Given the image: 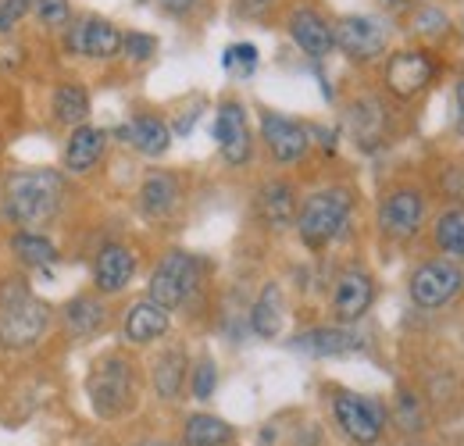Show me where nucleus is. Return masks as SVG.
<instances>
[{"label":"nucleus","mask_w":464,"mask_h":446,"mask_svg":"<svg viewBox=\"0 0 464 446\" xmlns=\"http://www.w3.org/2000/svg\"><path fill=\"white\" fill-rule=\"evenodd\" d=\"M68 200V179L58 168H18L0 186V215L14 228H47Z\"/></svg>","instance_id":"obj_1"},{"label":"nucleus","mask_w":464,"mask_h":446,"mask_svg":"<svg viewBox=\"0 0 464 446\" xmlns=\"http://www.w3.org/2000/svg\"><path fill=\"white\" fill-rule=\"evenodd\" d=\"M54 325V307L40 300L25 279H7L0 286V346L33 350Z\"/></svg>","instance_id":"obj_2"},{"label":"nucleus","mask_w":464,"mask_h":446,"mask_svg":"<svg viewBox=\"0 0 464 446\" xmlns=\"http://www.w3.org/2000/svg\"><path fill=\"white\" fill-rule=\"evenodd\" d=\"M350 215H353V193L343 186H325L300 200L293 228L300 232L307 250H325L347 232Z\"/></svg>","instance_id":"obj_3"},{"label":"nucleus","mask_w":464,"mask_h":446,"mask_svg":"<svg viewBox=\"0 0 464 446\" xmlns=\"http://www.w3.org/2000/svg\"><path fill=\"white\" fill-rule=\"evenodd\" d=\"M86 396L97 418H121L136 407L140 396V372L125 354H104L90 375H86Z\"/></svg>","instance_id":"obj_4"},{"label":"nucleus","mask_w":464,"mask_h":446,"mask_svg":"<svg viewBox=\"0 0 464 446\" xmlns=\"http://www.w3.org/2000/svg\"><path fill=\"white\" fill-rule=\"evenodd\" d=\"M121 25L115 18L101 15V11H75V18L61 29L58 51L72 61H93V64H108L121 54Z\"/></svg>","instance_id":"obj_5"},{"label":"nucleus","mask_w":464,"mask_h":446,"mask_svg":"<svg viewBox=\"0 0 464 446\" xmlns=\"http://www.w3.org/2000/svg\"><path fill=\"white\" fill-rule=\"evenodd\" d=\"M333 15L314 4V0H293L283 15V25L290 33V40L296 44V51L311 61H322L336 51V36H333Z\"/></svg>","instance_id":"obj_6"},{"label":"nucleus","mask_w":464,"mask_h":446,"mask_svg":"<svg viewBox=\"0 0 464 446\" xmlns=\"http://www.w3.org/2000/svg\"><path fill=\"white\" fill-rule=\"evenodd\" d=\"M200 286V261L186 250H169L158 268L150 272V282H147V296L154 304H161L165 311H175L182 307Z\"/></svg>","instance_id":"obj_7"},{"label":"nucleus","mask_w":464,"mask_h":446,"mask_svg":"<svg viewBox=\"0 0 464 446\" xmlns=\"http://www.w3.org/2000/svg\"><path fill=\"white\" fill-rule=\"evenodd\" d=\"M436 72H440V64H436L432 51H425V47H404V51H393V54L386 57V64H382V86L397 101H414V97H421L432 86Z\"/></svg>","instance_id":"obj_8"},{"label":"nucleus","mask_w":464,"mask_h":446,"mask_svg":"<svg viewBox=\"0 0 464 446\" xmlns=\"http://www.w3.org/2000/svg\"><path fill=\"white\" fill-rule=\"evenodd\" d=\"M333 36L336 51L353 64H368L390 51V25L379 15H340L333 22Z\"/></svg>","instance_id":"obj_9"},{"label":"nucleus","mask_w":464,"mask_h":446,"mask_svg":"<svg viewBox=\"0 0 464 446\" xmlns=\"http://www.w3.org/2000/svg\"><path fill=\"white\" fill-rule=\"evenodd\" d=\"M464 289V268L440 257V261H425L411 272V282H407V293L411 300L421 307V311H436L443 304H450L458 293Z\"/></svg>","instance_id":"obj_10"},{"label":"nucleus","mask_w":464,"mask_h":446,"mask_svg":"<svg viewBox=\"0 0 464 446\" xmlns=\"http://www.w3.org/2000/svg\"><path fill=\"white\" fill-rule=\"evenodd\" d=\"M333 414H336V425L347 432L353 443L372 446L382 440L386 414H382V407H379L372 396H361V393H350V390H336L333 393Z\"/></svg>","instance_id":"obj_11"},{"label":"nucleus","mask_w":464,"mask_h":446,"mask_svg":"<svg viewBox=\"0 0 464 446\" xmlns=\"http://www.w3.org/2000/svg\"><path fill=\"white\" fill-rule=\"evenodd\" d=\"M425 222V193L418 186H393L379 200V228L386 239H414Z\"/></svg>","instance_id":"obj_12"},{"label":"nucleus","mask_w":464,"mask_h":446,"mask_svg":"<svg viewBox=\"0 0 464 446\" xmlns=\"http://www.w3.org/2000/svg\"><path fill=\"white\" fill-rule=\"evenodd\" d=\"M261 140L276 165H296L311 150V129L279 112H261Z\"/></svg>","instance_id":"obj_13"},{"label":"nucleus","mask_w":464,"mask_h":446,"mask_svg":"<svg viewBox=\"0 0 464 446\" xmlns=\"http://www.w3.org/2000/svg\"><path fill=\"white\" fill-rule=\"evenodd\" d=\"M215 143L218 154L226 158V165L239 168L250 161L254 154V136H250V121H246V108L239 101L226 97L215 112Z\"/></svg>","instance_id":"obj_14"},{"label":"nucleus","mask_w":464,"mask_h":446,"mask_svg":"<svg viewBox=\"0 0 464 446\" xmlns=\"http://www.w3.org/2000/svg\"><path fill=\"white\" fill-rule=\"evenodd\" d=\"M375 304V279L361 268H347L333 282V318L336 325H357Z\"/></svg>","instance_id":"obj_15"},{"label":"nucleus","mask_w":464,"mask_h":446,"mask_svg":"<svg viewBox=\"0 0 464 446\" xmlns=\"http://www.w3.org/2000/svg\"><path fill=\"white\" fill-rule=\"evenodd\" d=\"M108 140H111V132L93 125V121L68 129V140L61 147V168L68 175H90L93 168H101V161H104Z\"/></svg>","instance_id":"obj_16"},{"label":"nucleus","mask_w":464,"mask_h":446,"mask_svg":"<svg viewBox=\"0 0 464 446\" xmlns=\"http://www.w3.org/2000/svg\"><path fill=\"white\" fill-rule=\"evenodd\" d=\"M47 114L58 129H75V125H86L90 114H93V97L86 90L82 79L75 75H61L51 82L47 90Z\"/></svg>","instance_id":"obj_17"},{"label":"nucleus","mask_w":464,"mask_h":446,"mask_svg":"<svg viewBox=\"0 0 464 446\" xmlns=\"http://www.w3.org/2000/svg\"><path fill=\"white\" fill-rule=\"evenodd\" d=\"M136 276V254L125 243H104L93 257V289L101 296H118Z\"/></svg>","instance_id":"obj_18"},{"label":"nucleus","mask_w":464,"mask_h":446,"mask_svg":"<svg viewBox=\"0 0 464 446\" xmlns=\"http://www.w3.org/2000/svg\"><path fill=\"white\" fill-rule=\"evenodd\" d=\"M169 329H172V311H165V307L154 304L150 296L129 304V311L121 315V335H125V343H132V346H150V343H158L161 335H169Z\"/></svg>","instance_id":"obj_19"},{"label":"nucleus","mask_w":464,"mask_h":446,"mask_svg":"<svg viewBox=\"0 0 464 446\" xmlns=\"http://www.w3.org/2000/svg\"><path fill=\"white\" fill-rule=\"evenodd\" d=\"M179 200H182V182L172 171H150L140 182V193H136V204H140L143 218H150V222L172 218L179 211Z\"/></svg>","instance_id":"obj_20"},{"label":"nucleus","mask_w":464,"mask_h":446,"mask_svg":"<svg viewBox=\"0 0 464 446\" xmlns=\"http://www.w3.org/2000/svg\"><path fill=\"white\" fill-rule=\"evenodd\" d=\"M364 346V335L353 333L350 325H318L307 333L293 335V350L307 357H347Z\"/></svg>","instance_id":"obj_21"},{"label":"nucleus","mask_w":464,"mask_h":446,"mask_svg":"<svg viewBox=\"0 0 464 446\" xmlns=\"http://www.w3.org/2000/svg\"><path fill=\"white\" fill-rule=\"evenodd\" d=\"M296 208H300V197H296V189H293L290 182H283V179L265 182L257 189V197H254L257 218L265 222V228H272V232L290 228L296 222Z\"/></svg>","instance_id":"obj_22"},{"label":"nucleus","mask_w":464,"mask_h":446,"mask_svg":"<svg viewBox=\"0 0 464 446\" xmlns=\"http://www.w3.org/2000/svg\"><path fill=\"white\" fill-rule=\"evenodd\" d=\"M118 140H125L143 158H161L172 147V125L165 118H158V114H132L118 129Z\"/></svg>","instance_id":"obj_23"},{"label":"nucleus","mask_w":464,"mask_h":446,"mask_svg":"<svg viewBox=\"0 0 464 446\" xmlns=\"http://www.w3.org/2000/svg\"><path fill=\"white\" fill-rule=\"evenodd\" d=\"M61 322H64V333L72 339H90V335L104 333L108 304L101 293H79L61 307Z\"/></svg>","instance_id":"obj_24"},{"label":"nucleus","mask_w":464,"mask_h":446,"mask_svg":"<svg viewBox=\"0 0 464 446\" xmlns=\"http://www.w3.org/2000/svg\"><path fill=\"white\" fill-rule=\"evenodd\" d=\"M286 325V296L279 282H265V289L257 293L254 307H250V329L261 339H276Z\"/></svg>","instance_id":"obj_25"},{"label":"nucleus","mask_w":464,"mask_h":446,"mask_svg":"<svg viewBox=\"0 0 464 446\" xmlns=\"http://www.w3.org/2000/svg\"><path fill=\"white\" fill-rule=\"evenodd\" d=\"M7 247H11V254H14V261L22 268H54L61 257L54 239L47 232H40V228H18Z\"/></svg>","instance_id":"obj_26"},{"label":"nucleus","mask_w":464,"mask_h":446,"mask_svg":"<svg viewBox=\"0 0 464 446\" xmlns=\"http://www.w3.org/2000/svg\"><path fill=\"white\" fill-rule=\"evenodd\" d=\"M347 125L361 147H375L386 132V108L375 97H357L347 108Z\"/></svg>","instance_id":"obj_27"},{"label":"nucleus","mask_w":464,"mask_h":446,"mask_svg":"<svg viewBox=\"0 0 464 446\" xmlns=\"http://www.w3.org/2000/svg\"><path fill=\"white\" fill-rule=\"evenodd\" d=\"M186 379H189V361H186V354L179 346L165 350L154 361V390H158L161 400H175L186 386Z\"/></svg>","instance_id":"obj_28"},{"label":"nucleus","mask_w":464,"mask_h":446,"mask_svg":"<svg viewBox=\"0 0 464 446\" xmlns=\"http://www.w3.org/2000/svg\"><path fill=\"white\" fill-rule=\"evenodd\" d=\"M450 29H454V25H450V15H447L443 7H436V4H425V0H421L418 7L407 11V33L418 36V40H425V44L443 40Z\"/></svg>","instance_id":"obj_29"},{"label":"nucleus","mask_w":464,"mask_h":446,"mask_svg":"<svg viewBox=\"0 0 464 446\" xmlns=\"http://www.w3.org/2000/svg\"><path fill=\"white\" fill-rule=\"evenodd\" d=\"M186 446H226L232 440V425L215 414H189L182 429Z\"/></svg>","instance_id":"obj_30"},{"label":"nucleus","mask_w":464,"mask_h":446,"mask_svg":"<svg viewBox=\"0 0 464 446\" xmlns=\"http://www.w3.org/2000/svg\"><path fill=\"white\" fill-rule=\"evenodd\" d=\"M75 18V4L72 0H33V15H29V25L44 36H58L61 29Z\"/></svg>","instance_id":"obj_31"},{"label":"nucleus","mask_w":464,"mask_h":446,"mask_svg":"<svg viewBox=\"0 0 464 446\" xmlns=\"http://www.w3.org/2000/svg\"><path fill=\"white\" fill-rule=\"evenodd\" d=\"M432 236H436V247H440L443 254H450V257L464 254V208H450V211H443Z\"/></svg>","instance_id":"obj_32"},{"label":"nucleus","mask_w":464,"mask_h":446,"mask_svg":"<svg viewBox=\"0 0 464 446\" xmlns=\"http://www.w3.org/2000/svg\"><path fill=\"white\" fill-rule=\"evenodd\" d=\"M286 0H232V18L236 22H254V25H272L279 15H286Z\"/></svg>","instance_id":"obj_33"},{"label":"nucleus","mask_w":464,"mask_h":446,"mask_svg":"<svg viewBox=\"0 0 464 446\" xmlns=\"http://www.w3.org/2000/svg\"><path fill=\"white\" fill-rule=\"evenodd\" d=\"M161 51V44H158V36L154 33H143V29H125L121 33V54L129 64H147V61H154Z\"/></svg>","instance_id":"obj_34"},{"label":"nucleus","mask_w":464,"mask_h":446,"mask_svg":"<svg viewBox=\"0 0 464 446\" xmlns=\"http://www.w3.org/2000/svg\"><path fill=\"white\" fill-rule=\"evenodd\" d=\"M257 61H261L257 47H254V44H246V40L229 44V47L222 51V68H226L229 75H236V79H250V75L257 72Z\"/></svg>","instance_id":"obj_35"},{"label":"nucleus","mask_w":464,"mask_h":446,"mask_svg":"<svg viewBox=\"0 0 464 446\" xmlns=\"http://www.w3.org/2000/svg\"><path fill=\"white\" fill-rule=\"evenodd\" d=\"M33 0H0V40H11L29 25Z\"/></svg>","instance_id":"obj_36"},{"label":"nucleus","mask_w":464,"mask_h":446,"mask_svg":"<svg viewBox=\"0 0 464 446\" xmlns=\"http://www.w3.org/2000/svg\"><path fill=\"white\" fill-rule=\"evenodd\" d=\"M218 386V368L211 357H200L193 368H189V390L197 400H211V393Z\"/></svg>","instance_id":"obj_37"},{"label":"nucleus","mask_w":464,"mask_h":446,"mask_svg":"<svg viewBox=\"0 0 464 446\" xmlns=\"http://www.w3.org/2000/svg\"><path fill=\"white\" fill-rule=\"evenodd\" d=\"M397 422H401L404 432H421V429H425V414H421L418 396L401 393V400H397Z\"/></svg>","instance_id":"obj_38"},{"label":"nucleus","mask_w":464,"mask_h":446,"mask_svg":"<svg viewBox=\"0 0 464 446\" xmlns=\"http://www.w3.org/2000/svg\"><path fill=\"white\" fill-rule=\"evenodd\" d=\"M150 4H154L158 15H165L172 22H189L197 11H204L208 0H150Z\"/></svg>","instance_id":"obj_39"},{"label":"nucleus","mask_w":464,"mask_h":446,"mask_svg":"<svg viewBox=\"0 0 464 446\" xmlns=\"http://www.w3.org/2000/svg\"><path fill=\"white\" fill-rule=\"evenodd\" d=\"M379 4H382L386 11H393V15H407V11H411V7H418L421 0H379Z\"/></svg>","instance_id":"obj_40"},{"label":"nucleus","mask_w":464,"mask_h":446,"mask_svg":"<svg viewBox=\"0 0 464 446\" xmlns=\"http://www.w3.org/2000/svg\"><path fill=\"white\" fill-rule=\"evenodd\" d=\"M454 101H458V114H454V121H458V132L464 136V79L458 82V90H454Z\"/></svg>","instance_id":"obj_41"},{"label":"nucleus","mask_w":464,"mask_h":446,"mask_svg":"<svg viewBox=\"0 0 464 446\" xmlns=\"http://www.w3.org/2000/svg\"><path fill=\"white\" fill-rule=\"evenodd\" d=\"M140 446H165V443H140Z\"/></svg>","instance_id":"obj_42"},{"label":"nucleus","mask_w":464,"mask_h":446,"mask_svg":"<svg viewBox=\"0 0 464 446\" xmlns=\"http://www.w3.org/2000/svg\"><path fill=\"white\" fill-rule=\"evenodd\" d=\"M461 36H464V18H461Z\"/></svg>","instance_id":"obj_43"}]
</instances>
